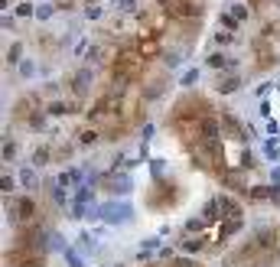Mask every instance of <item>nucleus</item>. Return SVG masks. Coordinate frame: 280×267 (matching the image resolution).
<instances>
[{
	"label": "nucleus",
	"instance_id": "nucleus-1",
	"mask_svg": "<svg viewBox=\"0 0 280 267\" xmlns=\"http://www.w3.org/2000/svg\"><path fill=\"white\" fill-rule=\"evenodd\" d=\"M101 218L108 225H118V222H127L130 218V205L127 202H108V205H101Z\"/></svg>",
	"mask_w": 280,
	"mask_h": 267
},
{
	"label": "nucleus",
	"instance_id": "nucleus-2",
	"mask_svg": "<svg viewBox=\"0 0 280 267\" xmlns=\"http://www.w3.org/2000/svg\"><path fill=\"white\" fill-rule=\"evenodd\" d=\"M251 245L258 248V251H267V248H277V228H261L258 235H254V241Z\"/></svg>",
	"mask_w": 280,
	"mask_h": 267
},
{
	"label": "nucleus",
	"instance_id": "nucleus-3",
	"mask_svg": "<svg viewBox=\"0 0 280 267\" xmlns=\"http://www.w3.org/2000/svg\"><path fill=\"white\" fill-rule=\"evenodd\" d=\"M218 95H231V91H238L241 88V78L238 75H228V78H218Z\"/></svg>",
	"mask_w": 280,
	"mask_h": 267
},
{
	"label": "nucleus",
	"instance_id": "nucleus-4",
	"mask_svg": "<svg viewBox=\"0 0 280 267\" xmlns=\"http://www.w3.org/2000/svg\"><path fill=\"white\" fill-rule=\"evenodd\" d=\"M17 215H20V218H33V215H36V202L26 199V196H20V199H17Z\"/></svg>",
	"mask_w": 280,
	"mask_h": 267
},
{
	"label": "nucleus",
	"instance_id": "nucleus-5",
	"mask_svg": "<svg viewBox=\"0 0 280 267\" xmlns=\"http://www.w3.org/2000/svg\"><path fill=\"white\" fill-rule=\"evenodd\" d=\"M222 124H225V127H228V134H231V137L245 140V127H241V124H238V121L231 118V114H222Z\"/></svg>",
	"mask_w": 280,
	"mask_h": 267
},
{
	"label": "nucleus",
	"instance_id": "nucleus-6",
	"mask_svg": "<svg viewBox=\"0 0 280 267\" xmlns=\"http://www.w3.org/2000/svg\"><path fill=\"white\" fill-rule=\"evenodd\" d=\"M199 127H202V137H218V121L215 118H202V124H199Z\"/></svg>",
	"mask_w": 280,
	"mask_h": 267
},
{
	"label": "nucleus",
	"instance_id": "nucleus-7",
	"mask_svg": "<svg viewBox=\"0 0 280 267\" xmlns=\"http://www.w3.org/2000/svg\"><path fill=\"white\" fill-rule=\"evenodd\" d=\"M20 182L26 186V189H33V186H36V170H33V166H23L20 170Z\"/></svg>",
	"mask_w": 280,
	"mask_h": 267
},
{
	"label": "nucleus",
	"instance_id": "nucleus-8",
	"mask_svg": "<svg viewBox=\"0 0 280 267\" xmlns=\"http://www.w3.org/2000/svg\"><path fill=\"white\" fill-rule=\"evenodd\" d=\"M238 228H241V218H238V215H231V218H228V222L222 225V238H228V235H235Z\"/></svg>",
	"mask_w": 280,
	"mask_h": 267
},
{
	"label": "nucleus",
	"instance_id": "nucleus-9",
	"mask_svg": "<svg viewBox=\"0 0 280 267\" xmlns=\"http://www.w3.org/2000/svg\"><path fill=\"white\" fill-rule=\"evenodd\" d=\"M195 82H199V69H186V72H183V78H179V85H183V88L195 85Z\"/></svg>",
	"mask_w": 280,
	"mask_h": 267
},
{
	"label": "nucleus",
	"instance_id": "nucleus-10",
	"mask_svg": "<svg viewBox=\"0 0 280 267\" xmlns=\"http://www.w3.org/2000/svg\"><path fill=\"white\" fill-rule=\"evenodd\" d=\"M218 23H222L228 33H235V30H238V17H235V13H222V17H218Z\"/></svg>",
	"mask_w": 280,
	"mask_h": 267
},
{
	"label": "nucleus",
	"instance_id": "nucleus-11",
	"mask_svg": "<svg viewBox=\"0 0 280 267\" xmlns=\"http://www.w3.org/2000/svg\"><path fill=\"white\" fill-rule=\"evenodd\" d=\"M20 55H23V43H13V46H7V62H20Z\"/></svg>",
	"mask_w": 280,
	"mask_h": 267
},
{
	"label": "nucleus",
	"instance_id": "nucleus-12",
	"mask_svg": "<svg viewBox=\"0 0 280 267\" xmlns=\"http://www.w3.org/2000/svg\"><path fill=\"white\" fill-rule=\"evenodd\" d=\"M88 78H91V72H88V69H85V72H78V82H75V91H78V95H85V91H88Z\"/></svg>",
	"mask_w": 280,
	"mask_h": 267
},
{
	"label": "nucleus",
	"instance_id": "nucleus-13",
	"mask_svg": "<svg viewBox=\"0 0 280 267\" xmlns=\"http://www.w3.org/2000/svg\"><path fill=\"white\" fill-rule=\"evenodd\" d=\"M20 75L23 78H33V75H36V62H33V59H23L20 62Z\"/></svg>",
	"mask_w": 280,
	"mask_h": 267
},
{
	"label": "nucleus",
	"instance_id": "nucleus-14",
	"mask_svg": "<svg viewBox=\"0 0 280 267\" xmlns=\"http://www.w3.org/2000/svg\"><path fill=\"white\" fill-rule=\"evenodd\" d=\"M267 196H274V189H267V186H254V189H251V199H254V202L267 199Z\"/></svg>",
	"mask_w": 280,
	"mask_h": 267
},
{
	"label": "nucleus",
	"instance_id": "nucleus-15",
	"mask_svg": "<svg viewBox=\"0 0 280 267\" xmlns=\"http://www.w3.org/2000/svg\"><path fill=\"white\" fill-rule=\"evenodd\" d=\"M75 179H82V173H78V170H65L62 176H59V182H62V186H72Z\"/></svg>",
	"mask_w": 280,
	"mask_h": 267
},
{
	"label": "nucleus",
	"instance_id": "nucleus-16",
	"mask_svg": "<svg viewBox=\"0 0 280 267\" xmlns=\"http://www.w3.org/2000/svg\"><path fill=\"white\" fill-rule=\"evenodd\" d=\"M65 257H69V267H85V261H82L78 251H72V248H65Z\"/></svg>",
	"mask_w": 280,
	"mask_h": 267
},
{
	"label": "nucleus",
	"instance_id": "nucleus-17",
	"mask_svg": "<svg viewBox=\"0 0 280 267\" xmlns=\"http://www.w3.org/2000/svg\"><path fill=\"white\" fill-rule=\"evenodd\" d=\"M52 17V3H39L36 7V20H49Z\"/></svg>",
	"mask_w": 280,
	"mask_h": 267
},
{
	"label": "nucleus",
	"instance_id": "nucleus-18",
	"mask_svg": "<svg viewBox=\"0 0 280 267\" xmlns=\"http://www.w3.org/2000/svg\"><path fill=\"white\" fill-rule=\"evenodd\" d=\"M72 111V105H65V101H55V105H49V114H69Z\"/></svg>",
	"mask_w": 280,
	"mask_h": 267
},
{
	"label": "nucleus",
	"instance_id": "nucleus-19",
	"mask_svg": "<svg viewBox=\"0 0 280 267\" xmlns=\"http://www.w3.org/2000/svg\"><path fill=\"white\" fill-rule=\"evenodd\" d=\"M264 150H267L270 160H277V157H280V143H277V140H267V147H264Z\"/></svg>",
	"mask_w": 280,
	"mask_h": 267
},
{
	"label": "nucleus",
	"instance_id": "nucleus-20",
	"mask_svg": "<svg viewBox=\"0 0 280 267\" xmlns=\"http://www.w3.org/2000/svg\"><path fill=\"white\" fill-rule=\"evenodd\" d=\"M33 163H36V166L49 163V150H36V153H33Z\"/></svg>",
	"mask_w": 280,
	"mask_h": 267
},
{
	"label": "nucleus",
	"instance_id": "nucleus-21",
	"mask_svg": "<svg viewBox=\"0 0 280 267\" xmlns=\"http://www.w3.org/2000/svg\"><path fill=\"white\" fill-rule=\"evenodd\" d=\"M82 215H85V202H75V205H72V212H69V218H75V222H78Z\"/></svg>",
	"mask_w": 280,
	"mask_h": 267
},
{
	"label": "nucleus",
	"instance_id": "nucleus-22",
	"mask_svg": "<svg viewBox=\"0 0 280 267\" xmlns=\"http://www.w3.org/2000/svg\"><path fill=\"white\" fill-rule=\"evenodd\" d=\"M209 65H212V69H222V65H231V62H228V59H225V55H212V59H209Z\"/></svg>",
	"mask_w": 280,
	"mask_h": 267
},
{
	"label": "nucleus",
	"instance_id": "nucleus-23",
	"mask_svg": "<svg viewBox=\"0 0 280 267\" xmlns=\"http://www.w3.org/2000/svg\"><path fill=\"white\" fill-rule=\"evenodd\" d=\"M13 157H17V143L7 140V143H3V160H13Z\"/></svg>",
	"mask_w": 280,
	"mask_h": 267
},
{
	"label": "nucleus",
	"instance_id": "nucleus-24",
	"mask_svg": "<svg viewBox=\"0 0 280 267\" xmlns=\"http://www.w3.org/2000/svg\"><path fill=\"white\" fill-rule=\"evenodd\" d=\"M85 17H88V20H98V17H101V7H95V3H88V7H85Z\"/></svg>",
	"mask_w": 280,
	"mask_h": 267
},
{
	"label": "nucleus",
	"instance_id": "nucleus-25",
	"mask_svg": "<svg viewBox=\"0 0 280 267\" xmlns=\"http://www.w3.org/2000/svg\"><path fill=\"white\" fill-rule=\"evenodd\" d=\"M179 59H183L179 53H166V55H163V62L170 65V69H173V65H179Z\"/></svg>",
	"mask_w": 280,
	"mask_h": 267
},
{
	"label": "nucleus",
	"instance_id": "nucleus-26",
	"mask_svg": "<svg viewBox=\"0 0 280 267\" xmlns=\"http://www.w3.org/2000/svg\"><path fill=\"white\" fill-rule=\"evenodd\" d=\"M118 7L124 13H130V10H137V0H118Z\"/></svg>",
	"mask_w": 280,
	"mask_h": 267
},
{
	"label": "nucleus",
	"instance_id": "nucleus-27",
	"mask_svg": "<svg viewBox=\"0 0 280 267\" xmlns=\"http://www.w3.org/2000/svg\"><path fill=\"white\" fill-rule=\"evenodd\" d=\"M88 199H91V189H88V186H82V189H78V196H75V202H88Z\"/></svg>",
	"mask_w": 280,
	"mask_h": 267
},
{
	"label": "nucleus",
	"instance_id": "nucleus-28",
	"mask_svg": "<svg viewBox=\"0 0 280 267\" xmlns=\"http://www.w3.org/2000/svg\"><path fill=\"white\" fill-rule=\"evenodd\" d=\"M170 267H199L195 261H189V257H179V261H173Z\"/></svg>",
	"mask_w": 280,
	"mask_h": 267
},
{
	"label": "nucleus",
	"instance_id": "nucleus-29",
	"mask_svg": "<svg viewBox=\"0 0 280 267\" xmlns=\"http://www.w3.org/2000/svg\"><path fill=\"white\" fill-rule=\"evenodd\" d=\"M0 186H3V193H10V189H13V176H10V173H3V179H0Z\"/></svg>",
	"mask_w": 280,
	"mask_h": 267
},
{
	"label": "nucleus",
	"instance_id": "nucleus-30",
	"mask_svg": "<svg viewBox=\"0 0 280 267\" xmlns=\"http://www.w3.org/2000/svg\"><path fill=\"white\" fill-rule=\"evenodd\" d=\"M88 53V39H78V43H75V53H72V55H85Z\"/></svg>",
	"mask_w": 280,
	"mask_h": 267
},
{
	"label": "nucleus",
	"instance_id": "nucleus-31",
	"mask_svg": "<svg viewBox=\"0 0 280 267\" xmlns=\"http://www.w3.org/2000/svg\"><path fill=\"white\" fill-rule=\"evenodd\" d=\"M202 222H205V218H189V222H186V228H189V231H199V228H202Z\"/></svg>",
	"mask_w": 280,
	"mask_h": 267
},
{
	"label": "nucleus",
	"instance_id": "nucleus-32",
	"mask_svg": "<svg viewBox=\"0 0 280 267\" xmlns=\"http://www.w3.org/2000/svg\"><path fill=\"white\" fill-rule=\"evenodd\" d=\"M98 140V130H85V134H82V143H95Z\"/></svg>",
	"mask_w": 280,
	"mask_h": 267
},
{
	"label": "nucleus",
	"instance_id": "nucleus-33",
	"mask_svg": "<svg viewBox=\"0 0 280 267\" xmlns=\"http://www.w3.org/2000/svg\"><path fill=\"white\" fill-rule=\"evenodd\" d=\"M17 13H20V17H30V13H36V10H33L30 3H20V7H17Z\"/></svg>",
	"mask_w": 280,
	"mask_h": 267
},
{
	"label": "nucleus",
	"instance_id": "nucleus-34",
	"mask_svg": "<svg viewBox=\"0 0 280 267\" xmlns=\"http://www.w3.org/2000/svg\"><path fill=\"white\" fill-rule=\"evenodd\" d=\"M30 124H33V127H43V124H46V118H43V114H33V118H30Z\"/></svg>",
	"mask_w": 280,
	"mask_h": 267
},
{
	"label": "nucleus",
	"instance_id": "nucleus-35",
	"mask_svg": "<svg viewBox=\"0 0 280 267\" xmlns=\"http://www.w3.org/2000/svg\"><path fill=\"white\" fill-rule=\"evenodd\" d=\"M183 248H186V251H199V248H202V241H199V238H195V241H186Z\"/></svg>",
	"mask_w": 280,
	"mask_h": 267
},
{
	"label": "nucleus",
	"instance_id": "nucleus-36",
	"mask_svg": "<svg viewBox=\"0 0 280 267\" xmlns=\"http://www.w3.org/2000/svg\"><path fill=\"white\" fill-rule=\"evenodd\" d=\"M52 199H55L59 205H65V189H55V193H52Z\"/></svg>",
	"mask_w": 280,
	"mask_h": 267
}]
</instances>
